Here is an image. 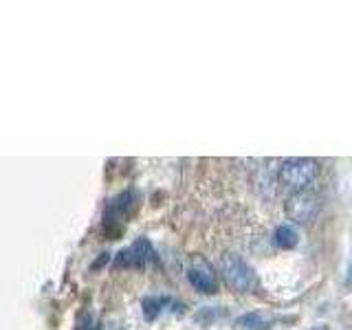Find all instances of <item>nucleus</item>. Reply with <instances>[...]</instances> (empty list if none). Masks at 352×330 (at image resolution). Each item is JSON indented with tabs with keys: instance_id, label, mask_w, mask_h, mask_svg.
Listing matches in <instances>:
<instances>
[{
	"instance_id": "9",
	"label": "nucleus",
	"mask_w": 352,
	"mask_h": 330,
	"mask_svg": "<svg viewBox=\"0 0 352 330\" xmlns=\"http://www.w3.org/2000/svg\"><path fill=\"white\" fill-rule=\"evenodd\" d=\"M236 326L240 330H271V319L262 313H245L236 319Z\"/></svg>"
},
{
	"instance_id": "8",
	"label": "nucleus",
	"mask_w": 352,
	"mask_h": 330,
	"mask_svg": "<svg viewBox=\"0 0 352 330\" xmlns=\"http://www.w3.org/2000/svg\"><path fill=\"white\" fill-rule=\"evenodd\" d=\"M170 302H172V297H161V295L143 297L141 311H143V317H146V322H154V319H157L163 311H168Z\"/></svg>"
},
{
	"instance_id": "5",
	"label": "nucleus",
	"mask_w": 352,
	"mask_h": 330,
	"mask_svg": "<svg viewBox=\"0 0 352 330\" xmlns=\"http://www.w3.org/2000/svg\"><path fill=\"white\" fill-rule=\"evenodd\" d=\"M157 260L148 238H137L128 249H121L115 258V267H146L148 262Z\"/></svg>"
},
{
	"instance_id": "6",
	"label": "nucleus",
	"mask_w": 352,
	"mask_h": 330,
	"mask_svg": "<svg viewBox=\"0 0 352 330\" xmlns=\"http://www.w3.org/2000/svg\"><path fill=\"white\" fill-rule=\"evenodd\" d=\"M135 207H137V194L132 190L121 192L108 203L106 214H104V225L126 223V218H130V214L135 212Z\"/></svg>"
},
{
	"instance_id": "1",
	"label": "nucleus",
	"mask_w": 352,
	"mask_h": 330,
	"mask_svg": "<svg viewBox=\"0 0 352 330\" xmlns=\"http://www.w3.org/2000/svg\"><path fill=\"white\" fill-rule=\"evenodd\" d=\"M319 176V163L315 159L306 157H295L282 163V168L278 172L280 185H284L291 192H304L308 190L315 179Z\"/></svg>"
},
{
	"instance_id": "11",
	"label": "nucleus",
	"mask_w": 352,
	"mask_h": 330,
	"mask_svg": "<svg viewBox=\"0 0 352 330\" xmlns=\"http://www.w3.org/2000/svg\"><path fill=\"white\" fill-rule=\"evenodd\" d=\"M311 330H330V328H328V326H324V324H322V326H313V328H311Z\"/></svg>"
},
{
	"instance_id": "7",
	"label": "nucleus",
	"mask_w": 352,
	"mask_h": 330,
	"mask_svg": "<svg viewBox=\"0 0 352 330\" xmlns=\"http://www.w3.org/2000/svg\"><path fill=\"white\" fill-rule=\"evenodd\" d=\"M273 242H275V247L284 249V251L295 249L297 245H300V231L295 229V225L284 223L273 231Z\"/></svg>"
},
{
	"instance_id": "10",
	"label": "nucleus",
	"mask_w": 352,
	"mask_h": 330,
	"mask_svg": "<svg viewBox=\"0 0 352 330\" xmlns=\"http://www.w3.org/2000/svg\"><path fill=\"white\" fill-rule=\"evenodd\" d=\"M348 284H352V262H350V269H348Z\"/></svg>"
},
{
	"instance_id": "2",
	"label": "nucleus",
	"mask_w": 352,
	"mask_h": 330,
	"mask_svg": "<svg viewBox=\"0 0 352 330\" xmlns=\"http://www.w3.org/2000/svg\"><path fill=\"white\" fill-rule=\"evenodd\" d=\"M218 271L225 282L238 293H251L258 289V275L249 264L236 253H223L218 262Z\"/></svg>"
},
{
	"instance_id": "4",
	"label": "nucleus",
	"mask_w": 352,
	"mask_h": 330,
	"mask_svg": "<svg viewBox=\"0 0 352 330\" xmlns=\"http://www.w3.org/2000/svg\"><path fill=\"white\" fill-rule=\"evenodd\" d=\"M185 278L192 284V289H196L203 295H214L218 293V275L216 269L207 262V258L192 253L185 262Z\"/></svg>"
},
{
	"instance_id": "3",
	"label": "nucleus",
	"mask_w": 352,
	"mask_h": 330,
	"mask_svg": "<svg viewBox=\"0 0 352 330\" xmlns=\"http://www.w3.org/2000/svg\"><path fill=\"white\" fill-rule=\"evenodd\" d=\"M322 203L319 196L311 190L304 192H293L284 203V214L291 220V225H308L317 218Z\"/></svg>"
}]
</instances>
